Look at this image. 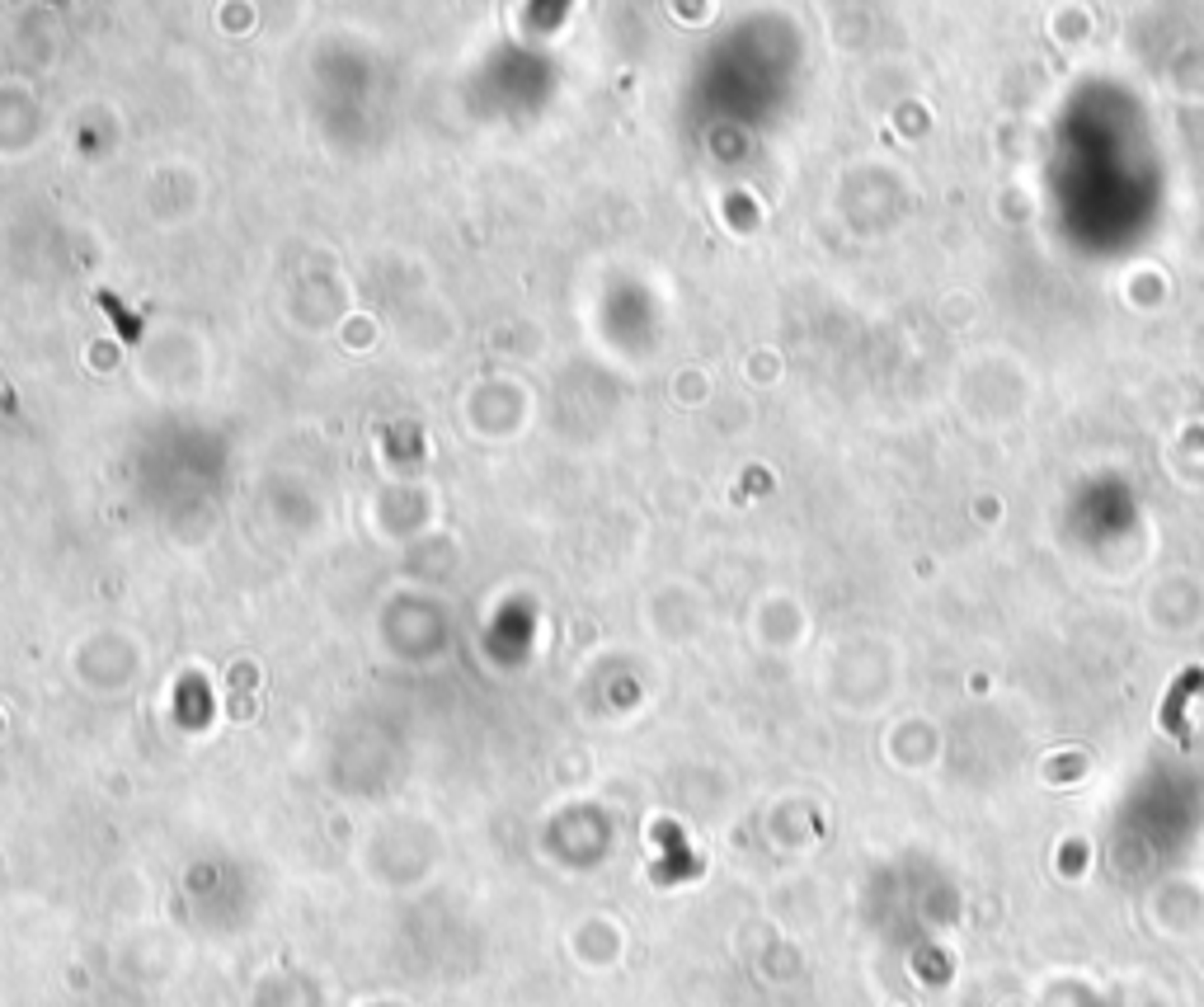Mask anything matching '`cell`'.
Here are the masks:
<instances>
[{
  "label": "cell",
  "mask_w": 1204,
  "mask_h": 1007,
  "mask_svg": "<svg viewBox=\"0 0 1204 1007\" xmlns=\"http://www.w3.org/2000/svg\"><path fill=\"white\" fill-rule=\"evenodd\" d=\"M1199 683H1204V674H1199V668H1190V674L1177 683V692L1167 697V707H1162V725H1171L1177 735H1186V729H1181V711H1186V697H1190Z\"/></svg>",
  "instance_id": "6da1fadb"
}]
</instances>
